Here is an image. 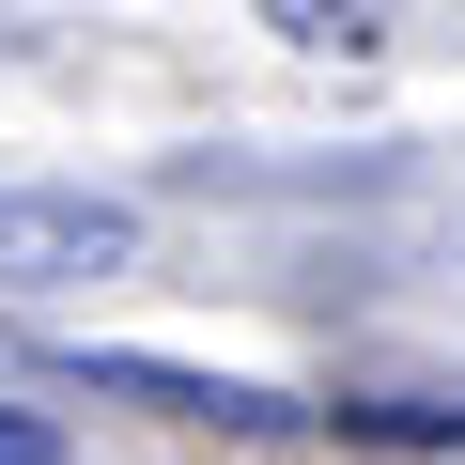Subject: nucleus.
<instances>
[{
    "label": "nucleus",
    "instance_id": "4",
    "mask_svg": "<svg viewBox=\"0 0 465 465\" xmlns=\"http://www.w3.org/2000/svg\"><path fill=\"white\" fill-rule=\"evenodd\" d=\"M264 16H280L295 47H372V32H388V0H264Z\"/></svg>",
    "mask_w": 465,
    "mask_h": 465
},
{
    "label": "nucleus",
    "instance_id": "2",
    "mask_svg": "<svg viewBox=\"0 0 465 465\" xmlns=\"http://www.w3.org/2000/svg\"><path fill=\"white\" fill-rule=\"evenodd\" d=\"M124 249H140L124 202H16L0 186V280H109Z\"/></svg>",
    "mask_w": 465,
    "mask_h": 465
},
{
    "label": "nucleus",
    "instance_id": "1",
    "mask_svg": "<svg viewBox=\"0 0 465 465\" xmlns=\"http://www.w3.org/2000/svg\"><path fill=\"white\" fill-rule=\"evenodd\" d=\"M32 372H47V388H94V403H155V419H217V434H295V419H311L295 388H249V372H171V357H94V341H47Z\"/></svg>",
    "mask_w": 465,
    "mask_h": 465
},
{
    "label": "nucleus",
    "instance_id": "3",
    "mask_svg": "<svg viewBox=\"0 0 465 465\" xmlns=\"http://www.w3.org/2000/svg\"><path fill=\"white\" fill-rule=\"evenodd\" d=\"M311 419H341L372 450H465V403H311Z\"/></svg>",
    "mask_w": 465,
    "mask_h": 465
},
{
    "label": "nucleus",
    "instance_id": "5",
    "mask_svg": "<svg viewBox=\"0 0 465 465\" xmlns=\"http://www.w3.org/2000/svg\"><path fill=\"white\" fill-rule=\"evenodd\" d=\"M0 465H63V434H47V419H16V403H0Z\"/></svg>",
    "mask_w": 465,
    "mask_h": 465
}]
</instances>
